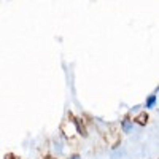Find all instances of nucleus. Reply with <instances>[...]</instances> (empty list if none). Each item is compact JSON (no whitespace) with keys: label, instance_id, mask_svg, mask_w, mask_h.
<instances>
[{"label":"nucleus","instance_id":"obj_1","mask_svg":"<svg viewBox=\"0 0 159 159\" xmlns=\"http://www.w3.org/2000/svg\"><path fill=\"white\" fill-rule=\"evenodd\" d=\"M147 118H148V116H147V113L140 115V116H139V119H137V123H139V124H147V121H148Z\"/></svg>","mask_w":159,"mask_h":159},{"label":"nucleus","instance_id":"obj_2","mask_svg":"<svg viewBox=\"0 0 159 159\" xmlns=\"http://www.w3.org/2000/svg\"><path fill=\"white\" fill-rule=\"evenodd\" d=\"M154 100H156V96H151V97L148 99V105H147V107H153V103H154Z\"/></svg>","mask_w":159,"mask_h":159},{"label":"nucleus","instance_id":"obj_3","mask_svg":"<svg viewBox=\"0 0 159 159\" xmlns=\"http://www.w3.org/2000/svg\"><path fill=\"white\" fill-rule=\"evenodd\" d=\"M70 159H80V156H76V154H75V156H72Z\"/></svg>","mask_w":159,"mask_h":159}]
</instances>
